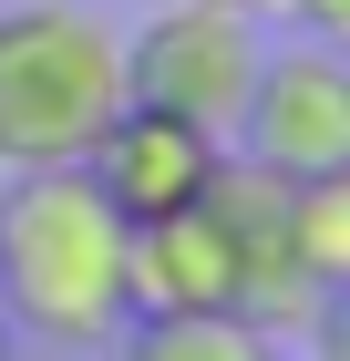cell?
Here are the masks:
<instances>
[{"mask_svg":"<svg viewBox=\"0 0 350 361\" xmlns=\"http://www.w3.org/2000/svg\"><path fill=\"white\" fill-rule=\"evenodd\" d=\"M0 320L42 351H104L124 310V217L82 166L0 176Z\"/></svg>","mask_w":350,"mask_h":361,"instance_id":"cell-1","label":"cell"},{"mask_svg":"<svg viewBox=\"0 0 350 361\" xmlns=\"http://www.w3.org/2000/svg\"><path fill=\"white\" fill-rule=\"evenodd\" d=\"M124 114V31L82 0H11L0 11V176L82 166Z\"/></svg>","mask_w":350,"mask_h":361,"instance_id":"cell-2","label":"cell"},{"mask_svg":"<svg viewBox=\"0 0 350 361\" xmlns=\"http://www.w3.org/2000/svg\"><path fill=\"white\" fill-rule=\"evenodd\" d=\"M258 52H268L258 21L206 11V0H165L144 31H124V104L186 114V124H206L227 145L247 114V83H258Z\"/></svg>","mask_w":350,"mask_h":361,"instance_id":"cell-3","label":"cell"},{"mask_svg":"<svg viewBox=\"0 0 350 361\" xmlns=\"http://www.w3.org/2000/svg\"><path fill=\"white\" fill-rule=\"evenodd\" d=\"M258 176L278 186H309V176H350V62L330 42H289V52H258V83L247 114L227 135Z\"/></svg>","mask_w":350,"mask_h":361,"instance_id":"cell-4","label":"cell"},{"mask_svg":"<svg viewBox=\"0 0 350 361\" xmlns=\"http://www.w3.org/2000/svg\"><path fill=\"white\" fill-rule=\"evenodd\" d=\"M237 289H247V238L216 207V186L196 207H175V217H155V227H124V310L135 320L237 310Z\"/></svg>","mask_w":350,"mask_h":361,"instance_id":"cell-5","label":"cell"},{"mask_svg":"<svg viewBox=\"0 0 350 361\" xmlns=\"http://www.w3.org/2000/svg\"><path fill=\"white\" fill-rule=\"evenodd\" d=\"M216 166H227V145H216L206 124H186V114H155V104H124L104 135H93V155H82L93 196H104L124 227H155V217H175V207H196V196L216 186Z\"/></svg>","mask_w":350,"mask_h":361,"instance_id":"cell-6","label":"cell"},{"mask_svg":"<svg viewBox=\"0 0 350 361\" xmlns=\"http://www.w3.org/2000/svg\"><path fill=\"white\" fill-rule=\"evenodd\" d=\"M124 361H278L289 341H268L237 310H186V320H124Z\"/></svg>","mask_w":350,"mask_h":361,"instance_id":"cell-7","label":"cell"},{"mask_svg":"<svg viewBox=\"0 0 350 361\" xmlns=\"http://www.w3.org/2000/svg\"><path fill=\"white\" fill-rule=\"evenodd\" d=\"M289 258H299V279H309L320 300L350 289V176L289 186Z\"/></svg>","mask_w":350,"mask_h":361,"instance_id":"cell-8","label":"cell"},{"mask_svg":"<svg viewBox=\"0 0 350 361\" xmlns=\"http://www.w3.org/2000/svg\"><path fill=\"white\" fill-rule=\"evenodd\" d=\"M278 21H299L309 42H340V31H350V0H278Z\"/></svg>","mask_w":350,"mask_h":361,"instance_id":"cell-9","label":"cell"},{"mask_svg":"<svg viewBox=\"0 0 350 361\" xmlns=\"http://www.w3.org/2000/svg\"><path fill=\"white\" fill-rule=\"evenodd\" d=\"M206 11H237V21H278V0H206Z\"/></svg>","mask_w":350,"mask_h":361,"instance_id":"cell-10","label":"cell"},{"mask_svg":"<svg viewBox=\"0 0 350 361\" xmlns=\"http://www.w3.org/2000/svg\"><path fill=\"white\" fill-rule=\"evenodd\" d=\"M0 361H11V320H0Z\"/></svg>","mask_w":350,"mask_h":361,"instance_id":"cell-11","label":"cell"}]
</instances>
